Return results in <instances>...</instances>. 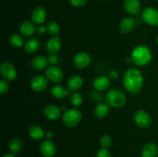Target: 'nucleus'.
Segmentation results:
<instances>
[{
    "mask_svg": "<svg viewBox=\"0 0 158 157\" xmlns=\"http://www.w3.org/2000/svg\"><path fill=\"white\" fill-rule=\"evenodd\" d=\"M123 7L129 15H137L141 11V3L140 0H124Z\"/></svg>",
    "mask_w": 158,
    "mask_h": 157,
    "instance_id": "9b49d317",
    "label": "nucleus"
},
{
    "mask_svg": "<svg viewBox=\"0 0 158 157\" xmlns=\"http://www.w3.org/2000/svg\"><path fill=\"white\" fill-rule=\"evenodd\" d=\"M46 15L47 14L46 9L42 6H38L32 10L31 14V19L34 24L40 26L46 21Z\"/></svg>",
    "mask_w": 158,
    "mask_h": 157,
    "instance_id": "f8f14e48",
    "label": "nucleus"
},
{
    "mask_svg": "<svg viewBox=\"0 0 158 157\" xmlns=\"http://www.w3.org/2000/svg\"><path fill=\"white\" fill-rule=\"evenodd\" d=\"M105 100L110 106L114 108H121L126 103L127 98L125 94L121 90L112 89L106 92Z\"/></svg>",
    "mask_w": 158,
    "mask_h": 157,
    "instance_id": "7ed1b4c3",
    "label": "nucleus"
},
{
    "mask_svg": "<svg viewBox=\"0 0 158 157\" xmlns=\"http://www.w3.org/2000/svg\"><path fill=\"white\" fill-rule=\"evenodd\" d=\"M156 42H157V44L158 45V36H157V39H156Z\"/></svg>",
    "mask_w": 158,
    "mask_h": 157,
    "instance_id": "ea45409f",
    "label": "nucleus"
},
{
    "mask_svg": "<svg viewBox=\"0 0 158 157\" xmlns=\"http://www.w3.org/2000/svg\"><path fill=\"white\" fill-rule=\"evenodd\" d=\"M83 80L79 75H73L69 77L67 82V88L70 92H77L83 86Z\"/></svg>",
    "mask_w": 158,
    "mask_h": 157,
    "instance_id": "dca6fc26",
    "label": "nucleus"
},
{
    "mask_svg": "<svg viewBox=\"0 0 158 157\" xmlns=\"http://www.w3.org/2000/svg\"><path fill=\"white\" fill-rule=\"evenodd\" d=\"M44 115L48 119L56 120L61 116V109L55 105H49L44 109Z\"/></svg>",
    "mask_w": 158,
    "mask_h": 157,
    "instance_id": "f3484780",
    "label": "nucleus"
},
{
    "mask_svg": "<svg viewBox=\"0 0 158 157\" xmlns=\"http://www.w3.org/2000/svg\"><path fill=\"white\" fill-rule=\"evenodd\" d=\"M2 157H15V155L12 153H9V154H6V155H3Z\"/></svg>",
    "mask_w": 158,
    "mask_h": 157,
    "instance_id": "58836bf2",
    "label": "nucleus"
},
{
    "mask_svg": "<svg viewBox=\"0 0 158 157\" xmlns=\"http://www.w3.org/2000/svg\"><path fill=\"white\" fill-rule=\"evenodd\" d=\"M40 47V42L37 38H31L25 42L24 49L27 53H35Z\"/></svg>",
    "mask_w": 158,
    "mask_h": 157,
    "instance_id": "4be33fe9",
    "label": "nucleus"
},
{
    "mask_svg": "<svg viewBox=\"0 0 158 157\" xmlns=\"http://www.w3.org/2000/svg\"><path fill=\"white\" fill-rule=\"evenodd\" d=\"M9 43L11 46L15 48H21L24 46L23 43V39L21 35L19 34H12L9 37Z\"/></svg>",
    "mask_w": 158,
    "mask_h": 157,
    "instance_id": "bb28decb",
    "label": "nucleus"
},
{
    "mask_svg": "<svg viewBox=\"0 0 158 157\" xmlns=\"http://www.w3.org/2000/svg\"><path fill=\"white\" fill-rule=\"evenodd\" d=\"M104 1H107V0H104Z\"/></svg>",
    "mask_w": 158,
    "mask_h": 157,
    "instance_id": "a19ab883",
    "label": "nucleus"
},
{
    "mask_svg": "<svg viewBox=\"0 0 158 157\" xmlns=\"http://www.w3.org/2000/svg\"><path fill=\"white\" fill-rule=\"evenodd\" d=\"M20 33L25 37H30L36 31V28L34 26V23L29 20L23 22L19 27Z\"/></svg>",
    "mask_w": 158,
    "mask_h": 157,
    "instance_id": "a211bd4d",
    "label": "nucleus"
},
{
    "mask_svg": "<svg viewBox=\"0 0 158 157\" xmlns=\"http://www.w3.org/2000/svg\"><path fill=\"white\" fill-rule=\"evenodd\" d=\"M70 102L73 106H79L83 103V96L78 92H73L70 95Z\"/></svg>",
    "mask_w": 158,
    "mask_h": 157,
    "instance_id": "c85d7f7f",
    "label": "nucleus"
},
{
    "mask_svg": "<svg viewBox=\"0 0 158 157\" xmlns=\"http://www.w3.org/2000/svg\"><path fill=\"white\" fill-rule=\"evenodd\" d=\"M96 157H112V155H111L110 152L107 149L102 148L101 149L98 150V152H97Z\"/></svg>",
    "mask_w": 158,
    "mask_h": 157,
    "instance_id": "72a5a7b5",
    "label": "nucleus"
},
{
    "mask_svg": "<svg viewBox=\"0 0 158 157\" xmlns=\"http://www.w3.org/2000/svg\"><path fill=\"white\" fill-rule=\"evenodd\" d=\"M89 97H90L91 99L93 101L96 102V103H101L102 100H103V95L100 93L99 91L94 90V91H90L89 92Z\"/></svg>",
    "mask_w": 158,
    "mask_h": 157,
    "instance_id": "7c9ffc66",
    "label": "nucleus"
},
{
    "mask_svg": "<svg viewBox=\"0 0 158 157\" xmlns=\"http://www.w3.org/2000/svg\"><path fill=\"white\" fill-rule=\"evenodd\" d=\"M0 72L2 78L8 82L14 81L17 78V70L14 66L7 62H3L0 66Z\"/></svg>",
    "mask_w": 158,
    "mask_h": 157,
    "instance_id": "0eeeda50",
    "label": "nucleus"
},
{
    "mask_svg": "<svg viewBox=\"0 0 158 157\" xmlns=\"http://www.w3.org/2000/svg\"><path fill=\"white\" fill-rule=\"evenodd\" d=\"M40 150L43 156L52 157L56 152V147L53 143L48 139L42 142L40 146Z\"/></svg>",
    "mask_w": 158,
    "mask_h": 157,
    "instance_id": "ddd939ff",
    "label": "nucleus"
},
{
    "mask_svg": "<svg viewBox=\"0 0 158 157\" xmlns=\"http://www.w3.org/2000/svg\"><path fill=\"white\" fill-rule=\"evenodd\" d=\"M82 119V112L78 109L71 108L66 109L62 116L63 123L66 127L73 128L80 124Z\"/></svg>",
    "mask_w": 158,
    "mask_h": 157,
    "instance_id": "20e7f679",
    "label": "nucleus"
},
{
    "mask_svg": "<svg viewBox=\"0 0 158 157\" xmlns=\"http://www.w3.org/2000/svg\"><path fill=\"white\" fill-rule=\"evenodd\" d=\"M123 83L128 92L137 95L143 88V77L138 69L131 68L127 69L123 75Z\"/></svg>",
    "mask_w": 158,
    "mask_h": 157,
    "instance_id": "f257e3e1",
    "label": "nucleus"
},
{
    "mask_svg": "<svg viewBox=\"0 0 158 157\" xmlns=\"http://www.w3.org/2000/svg\"><path fill=\"white\" fill-rule=\"evenodd\" d=\"M142 19L151 26H158V10L154 7H147L142 11Z\"/></svg>",
    "mask_w": 158,
    "mask_h": 157,
    "instance_id": "423d86ee",
    "label": "nucleus"
},
{
    "mask_svg": "<svg viewBox=\"0 0 158 157\" xmlns=\"http://www.w3.org/2000/svg\"><path fill=\"white\" fill-rule=\"evenodd\" d=\"M46 137H47V139L49 140H50L52 138V136H53V134H52V132H50V131H49V132H48L47 133H46Z\"/></svg>",
    "mask_w": 158,
    "mask_h": 157,
    "instance_id": "4c0bfd02",
    "label": "nucleus"
},
{
    "mask_svg": "<svg viewBox=\"0 0 158 157\" xmlns=\"http://www.w3.org/2000/svg\"><path fill=\"white\" fill-rule=\"evenodd\" d=\"M135 26V19L134 18H131V17H127V18H125L122 20L119 29L123 34H127L134 30Z\"/></svg>",
    "mask_w": 158,
    "mask_h": 157,
    "instance_id": "6ab92c4d",
    "label": "nucleus"
},
{
    "mask_svg": "<svg viewBox=\"0 0 158 157\" xmlns=\"http://www.w3.org/2000/svg\"><path fill=\"white\" fill-rule=\"evenodd\" d=\"M48 60H49V63H50L52 66H54V65L58 62L59 58L56 55H49Z\"/></svg>",
    "mask_w": 158,
    "mask_h": 157,
    "instance_id": "f704fd0d",
    "label": "nucleus"
},
{
    "mask_svg": "<svg viewBox=\"0 0 158 157\" xmlns=\"http://www.w3.org/2000/svg\"><path fill=\"white\" fill-rule=\"evenodd\" d=\"M31 89L36 92H42L48 86V78L43 75H37L30 82Z\"/></svg>",
    "mask_w": 158,
    "mask_h": 157,
    "instance_id": "1a4fd4ad",
    "label": "nucleus"
},
{
    "mask_svg": "<svg viewBox=\"0 0 158 157\" xmlns=\"http://www.w3.org/2000/svg\"><path fill=\"white\" fill-rule=\"evenodd\" d=\"M46 76L52 83H59L63 79V72L58 66H51L46 69Z\"/></svg>",
    "mask_w": 158,
    "mask_h": 157,
    "instance_id": "9d476101",
    "label": "nucleus"
},
{
    "mask_svg": "<svg viewBox=\"0 0 158 157\" xmlns=\"http://www.w3.org/2000/svg\"><path fill=\"white\" fill-rule=\"evenodd\" d=\"M62 42L59 36H52L46 43V51L49 55H56L61 48Z\"/></svg>",
    "mask_w": 158,
    "mask_h": 157,
    "instance_id": "2eb2a0df",
    "label": "nucleus"
},
{
    "mask_svg": "<svg viewBox=\"0 0 158 157\" xmlns=\"http://www.w3.org/2000/svg\"><path fill=\"white\" fill-rule=\"evenodd\" d=\"M113 140L111 136H110L109 135H104L101 137L100 141V146H102V148H104V149H108V148L112 146Z\"/></svg>",
    "mask_w": 158,
    "mask_h": 157,
    "instance_id": "c756f323",
    "label": "nucleus"
},
{
    "mask_svg": "<svg viewBox=\"0 0 158 157\" xmlns=\"http://www.w3.org/2000/svg\"><path fill=\"white\" fill-rule=\"evenodd\" d=\"M49 64V60L47 58L42 55L35 57L31 61V66L33 69L36 71H41L47 68Z\"/></svg>",
    "mask_w": 158,
    "mask_h": 157,
    "instance_id": "aec40b11",
    "label": "nucleus"
},
{
    "mask_svg": "<svg viewBox=\"0 0 158 157\" xmlns=\"http://www.w3.org/2000/svg\"><path fill=\"white\" fill-rule=\"evenodd\" d=\"M92 85L95 90L103 92L110 87V79L106 76H98L94 78Z\"/></svg>",
    "mask_w": 158,
    "mask_h": 157,
    "instance_id": "4468645a",
    "label": "nucleus"
},
{
    "mask_svg": "<svg viewBox=\"0 0 158 157\" xmlns=\"http://www.w3.org/2000/svg\"><path fill=\"white\" fill-rule=\"evenodd\" d=\"M46 32H47L46 26H43V25H40V26L36 28V32L39 35H43V34L46 33Z\"/></svg>",
    "mask_w": 158,
    "mask_h": 157,
    "instance_id": "c9c22d12",
    "label": "nucleus"
},
{
    "mask_svg": "<svg viewBox=\"0 0 158 157\" xmlns=\"http://www.w3.org/2000/svg\"><path fill=\"white\" fill-rule=\"evenodd\" d=\"M69 89H66L63 86L60 85L53 86L50 89V94L56 99H63L69 94Z\"/></svg>",
    "mask_w": 158,
    "mask_h": 157,
    "instance_id": "393cba45",
    "label": "nucleus"
},
{
    "mask_svg": "<svg viewBox=\"0 0 158 157\" xmlns=\"http://www.w3.org/2000/svg\"><path fill=\"white\" fill-rule=\"evenodd\" d=\"M134 120L137 126L143 129L150 127L152 123V119L150 114L143 109H139L134 113Z\"/></svg>",
    "mask_w": 158,
    "mask_h": 157,
    "instance_id": "39448f33",
    "label": "nucleus"
},
{
    "mask_svg": "<svg viewBox=\"0 0 158 157\" xmlns=\"http://www.w3.org/2000/svg\"><path fill=\"white\" fill-rule=\"evenodd\" d=\"M88 0H69V3L74 7H83L87 3Z\"/></svg>",
    "mask_w": 158,
    "mask_h": 157,
    "instance_id": "473e14b6",
    "label": "nucleus"
},
{
    "mask_svg": "<svg viewBox=\"0 0 158 157\" xmlns=\"http://www.w3.org/2000/svg\"><path fill=\"white\" fill-rule=\"evenodd\" d=\"M158 147L154 143H148L142 149V157H157Z\"/></svg>",
    "mask_w": 158,
    "mask_h": 157,
    "instance_id": "5701e85b",
    "label": "nucleus"
},
{
    "mask_svg": "<svg viewBox=\"0 0 158 157\" xmlns=\"http://www.w3.org/2000/svg\"><path fill=\"white\" fill-rule=\"evenodd\" d=\"M110 113V106L107 103H101L97 104L94 109V115L98 119L106 118Z\"/></svg>",
    "mask_w": 158,
    "mask_h": 157,
    "instance_id": "b1692460",
    "label": "nucleus"
},
{
    "mask_svg": "<svg viewBox=\"0 0 158 157\" xmlns=\"http://www.w3.org/2000/svg\"><path fill=\"white\" fill-rule=\"evenodd\" d=\"M23 148V142L19 138H13L9 143V150L12 154L19 153Z\"/></svg>",
    "mask_w": 158,
    "mask_h": 157,
    "instance_id": "a878e982",
    "label": "nucleus"
},
{
    "mask_svg": "<svg viewBox=\"0 0 158 157\" xmlns=\"http://www.w3.org/2000/svg\"><path fill=\"white\" fill-rule=\"evenodd\" d=\"M9 85L8 83V81L6 80H1L0 82V94L1 95H4L9 92Z\"/></svg>",
    "mask_w": 158,
    "mask_h": 157,
    "instance_id": "2f4dec72",
    "label": "nucleus"
},
{
    "mask_svg": "<svg viewBox=\"0 0 158 157\" xmlns=\"http://www.w3.org/2000/svg\"><path fill=\"white\" fill-rule=\"evenodd\" d=\"M46 29H47V32L49 35L55 36V35H57L59 34L60 28L56 22L50 21L46 25Z\"/></svg>",
    "mask_w": 158,
    "mask_h": 157,
    "instance_id": "cd10ccee",
    "label": "nucleus"
},
{
    "mask_svg": "<svg viewBox=\"0 0 158 157\" xmlns=\"http://www.w3.org/2000/svg\"><path fill=\"white\" fill-rule=\"evenodd\" d=\"M110 76L112 78H116L117 77H118V72L116 70H112L110 72Z\"/></svg>",
    "mask_w": 158,
    "mask_h": 157,
    "instance_id": "e433bc0d",
    "label": "nucleus"
},
{
    "mask_svg": "<svg viewBox=\"0 0 158 157\" xmlns=\"http://www.w3.org/2000/svg\"><path fill=\"white\" fill-rule=\"evenodd\" d=\"M29 135L32 139L35 141H40V140H43L45 137V132L41 126L33 125L29 127Z\"/></svg>",
    "mask_w": 158,
    "mask_h": 157,
    "instance_id": "412c9836",
    "label": "nucleus"
},
{
    "mask_svg": "<svg viewBox=\"0 0 158 157\" xmlns=\"http://www.w3.org/2000/svg\"><path fill=\"white\" fill-rule=\"evenodd\" d=\"M152 59V52L146 46H138L134 49L131 53V60L138 66H144Z\"/></svg>",
    "mask_w": 158,
    "mask_h": 157,
    "instance_id": "f03ea898",
    "label": "nucleus"
},
{
    "mask_svg": "<svg viewBox=\"0 0 158 157\" xmlns=\"http://www.w3.org/2000/svg\"><path fill=\"white\" fill-rule=\"evenodd\" d=\"M91 58L89 53L86 52H80L73 57V65L77 69H86L90 64Z\"/></svg>",
    "mask_w": 158,
    "mask_h": 157,
    "instance_id": "6e6552de",
    "label": "nucleus"
}]
</instances>
